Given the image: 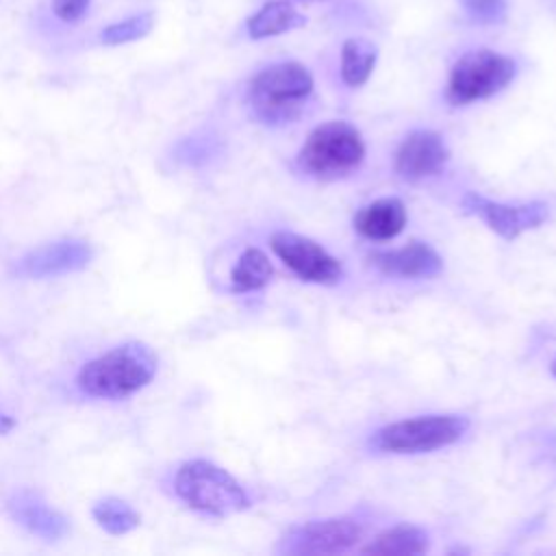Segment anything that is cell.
<instances>
[{"label": "cell", "mask_w": 556, "mask_h": 556, "mask_svg": "<svg viewBox=\"0 0 556 556\" xmlns=\"http://www.w3.org/2000/svg\"><path fill=\"white\" fill-rule=\"evenodd\" d=\"M269 245L274 254L300 278L315 285H337L343 278V265L317 241L298 232L278 230Z\"/></svg>", "instance_id": "obj_7"}, {"label": "cell", "mask_w": 556, "mask_h": 556, "mask_svg": "<svg viewBox=\"0 0 556 556\" xmlns=\"http://www.w3.org/2000/svg\"><path fill=\"white\" fill-rule=\"evenodd\" d=\"M13 426H15V419L0 410V434H7L9 430H13Z\"/></svg>", "instance_id": "obj_23"}, {"label": "cell", "mask_w": 556, "mask_h": 556, "mask_svg": "<svg viewBox=\"0 0 556 556\" xmlns=\"http://www.w3.org/2000/svg\"><path fill=\"white\" fill-rule=\"evenodd\" d=\"M93 258V250L83 239H61L39 245L15 261L13 274L20 278H54L80 271Z\"/></svg>", "instance_id": "obj_10"}, {"label": "cell", "mask_w": 556, "mask_h": 556, "mask_svg": "<svg viewBox=\"0 0 556 556\" xmlns=\"http://www.w3.org/2000/svg\"><path fill=\"white\" fill-rule=\"evenodd\" d=\"M361 536L363 523L354 517H328L289 528L282 549L289 554H339L354 547Z\"/></svg>", "instance_id": "obj_9"}, {"label": "cell", "mask_w": 556, "mask_h": 556, "mask_svg": "<svg viewBox=\"0 0 556 556\" xmlns=\"http://www.w3.org/2000/svg\"><path fill=\"white\" fill-rule=\"evenodd\" d=\"M156 367L159 358L150 345L128 341L85 363L76 376V387L89 397L119 400L148 387Z\"/></svg>", "instance_id": "obj_1"}, {"label": "cell", "mask_w": 556, "mask_h": 556, "mask_svg": "<svg viewBox=\"0 0 556 556\" xmlns=\"http://www.w3.org/2000/svg\"><path fill=\"white\" fill-rule=\"evenodd\" d=\"M549 371H552V376L556 378V354H554V358H552V363H549Z\"/></svg>", "instance_id": "obj_24"}, {"label": "cell", "mask_w": 556, "mask_h": 556, "mask_svg": "<svg viewBox=\"0 0 556 556\" xmlns=\"http://www.w3.org/2000/svg\"><path fill=\"white\" fill-rule=\"evenodd\" d=\"M406 219V206L400 198H378L354 215V228L365 239L389 241L404 230Z\"/></svg>", "instance_id": "obj_14"}, {"label": "cell", "mask_w": 556, "mask_h": 556, "mask_svg": "<svg viewBox=\"0 0 556 556\" xmlns=\"http://www.w3.org/2000/svg\"><path fill=\"white\" fill-rule=\"evenodd\" d=\"M365 161V141L356 126L330 119L315 126L298 152V167L315 180H337L356 172Z\"/></svg>", "instance_id": "obj_3"}, {"label": "cell", "mask_w": 556, "mask_h": 556, "mask_svg": "<svg viewBox=\"0 0 556 556\" xmlns=\"http://www.w3.org/2000/svg\"><path fill=\"white\" fill-rule=\"evenodd\" d=\"M469 426V419L456 413L419 415L382 426L371 434L369 445L391 454H424L454 445Z\"/></svg>", "instance_id": "obj_5"}, {"label": "cell", "mask_w": 556, "mask_h": 556, "mask_svg": "<svg viewBox=\"0 0 556 556\" xmlns=\"http://www.w3.org/2000/svg\"><path fill=\"white\" fill-rule=\"evenodd\" d=\"M311 93L313 74L298 61H282L252 76L248 104L256 119L278 126L298 119Z\"/></svg>", "instance_id": "obj_2"}, {"label": "cell", "mask_w": 556, "mask_h": 556, "mask_svg": "<svg viewBox=\"0 0 556 556\" xmlns=\"http://www.w3.org/2000/svg\"><path fill=\"white\" fill-rule=\"evenodd\" d=\"M517 74L510 56L495 50H469L452 67L447 78V100L454 106H465L500 93Z\"/></svg>", "instance_id": "obj_6"}, {"label": "cell", "mask_w": 556, "mask_h": 556, "mask_svg": "<svg viewBox=\"0 0 556 556\" xmlns=\"http://www.w3.org/2000/svg\"><path fill=\"white\" fill-rule=\"evenodd\" d=\"M154 24V15L150 11L130 15L122 22H113L109 24L102 33H100V41L106 46H122L128 41H137L141 37H146L152 30Z\"/></svg>", "instance_id": "obj_20"}, {"label": "cell", "mask_w": 556, "mask_h": 556, "mask_svg": "<svg viewBox=\"0 0 556 556\" xmlns=\"http://www.w3.org/2000/svg\"><path fill=\"white\" fill-rule=\"evenodd\" d=\"M304 24H306V17L293 4H289L287 0H271V2H265L248 20V33L252 39H265V37L289 33Z\"/></svg>", "instance_id": "obj_16"}, {"label": "cell", "mask_w": 556, "mask_h": 556, "mask_svg": "<svg viewBox=\"0 0 556 556\" xmlns=\"http://www.w3.org/2000/svg\"><path fill=\"white\" fill-rule=\"evenodd\" d=\"M89 4L91 0H52V13L65 24H76L85 17Z\"/></svg>", "instance_id": "obj_22"}, {"label": "cell", "mask_w": 556, "mask_h": 556, "mask_svg": "<svg viewBox=\"0 0 556 556\" xmlns=\"http://www.w3.org/2000/svg\"><path fill=\"white\" fill-rule=\"evenodd\" d=\"M430 547V534L413 523H397L393 528L382 530L378 536L365 545L363 554H380V556H413L424 554Z\"/></svg>", "instance_id": "obj_15"}, {"label": "cell", "mask_w": 556, "mask_h": 556, "mask_svg": "<svg viewBox=\"0 0 556 556\" xmlns=\"http://www.w3.org/2000/svg\"><path fill=\"white\" fill-rule=\"evenodd\" d=\"M93 519L98 521V526L109 532V534H126L130 530H135L141 521L139 513L124 500L119 497H104L100 500L93 510H91Z\"/></svg>", "instance_id": "obj_19"}, {"label": "cell", "mask_w": 556, "mask_h": 556, "mask_svg": "<svg viewBox=\"0 0 556 556\" xmlns=\"http://www.w3.org/2000/svg\"><path fill=\"white\" fill-rule=\"evenodd\" d=\"M465 213L482 219L495 235L504 239H517L519 235L539 228L549 217V206L545 202H493L476 191H467L460 200Z\"/></svg>", "instance_id": "obj_8"}, {"label": "cell", "mask_w": 556, "mask_h": 556, "mask_svg": "<svg viewBox=\"0 0 556 556\" xmlns=\"http://www.w3.org/2000/svg\"><path fill=\"white\" fill-rule=\"evenodd\" d=\"M274 276V265L269 256L258 248H245L235 267L230 269V289L235 293H248L263 289Z\"/></svg>", "instance_id": "obj_17"}, {"label": "cell", "mask_w": 556, "mask_h": 556, "mask_svg": "<svg viewBox=\"0 0 556 556\" xmlns=\"http://www.w3.org/2000/svg\"><path fill=\"white\" fill-rule=\"evenodd\" d=\"M378 50L369 39L352 37L341 48V78L348 87H361L367 83L376 67Z\"/></svg>", "instance_id": "obj_18"}, {"label": "cell", "mask_w": 556, "mask_h": 556, "mask_svg": "<svg viewBox=\"0 0 556 556\" xmlns=\"http://www.w3.org/2000/svg\"><path fill=\"white\" fill-rule=\"evenodd\" d=\"M465 13L478 24H497L506 17V0H458Z\"/></svg>", "instance_id": "obj_21"}, {"label": "cell", "mask_w": 556, "mask_h": 556, "mask_svg": "<svg viewBox=\"0 0 556 556\" xmlns=\"http://www.w3.org/2000/svg\"><path fill=\"white\" fill-rule=\"evenodd\" d=\"M450 161L445 139L434 130H413L404 137L395 152V174L402 180L417 182L443 172Z\"/></svg>", "instance_id": "obj_11"}, {"label": "cell", "mask_w": 556, "mask_h": 556, "mask_svg": "<svg viewBox=\"0 0 556 556\" xmlns=\"http://www.w3.org/2000/svg\"><path fill=\"white\" fill-rule=\"evenodd\" d=\"M174 493L189 508L213 517H228L250 506V497L239 480L204 458H193L178 467Z\"/></svg>", "instance_id": "obj_4"}, {"label": "cell", "mask_w": 556, "mask_h": 556, "mask_svg": "<svg viewBox=\"0 0 556 556\" xmlns=\"http://www.w3.org/2000/svg\"><path fill=\"white\" fill-rule=\"evenodd\" d=\"M369 261L380 274L400 278H434L443 269L439 252L424 241H408L395 250L374 252Z\"/></svg>", "instance_id": "obj_12"}, {"label": "cell", "mask_w": 556, "mask_h": 556, "mask_svg": "<svg viewBox=\"0 0 556 556\" xmlns=\"http://www.w3.org/2000/svg\"><path fill=\"white\" fill-rule=\"evenodd\" d=\"M9 513L22 528L46 541H59L70 530L65 515L48 506V502L39 493L28 489L15 491L9 497Z\"/></svg>", "instance_id": "obj_13"}]
</instances>
